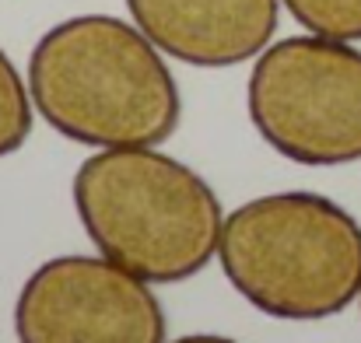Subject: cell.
<instances>
[{
	"instance_id": "obj_9",
	"label": "cell",
	"mask_w": 361,
	"mask_h": 343,
	"mask_svg": "<svg viewBox=\"0 0 361 343\" xmlns=\"http://www.w3.org/2000/svg\"><path fill=\"white\" fill-rule=\"evenodd\" d=\"M172 343H239V340H232V337H218V333H190V337H179V340H172Z\"/></svg>"
},
{
	"instance_id": "obj_4",
	"label": "cell",
	"mask_w": 361,
	"mask_h": 343,
	"mask_svg": "<svg viewBox=\"0 0 361 343\" xmlns=\"http://www.w3.org/2000/svg\"><path fill=\"white\" fill-rule=\"evenodd\" d=\"M245 109L263 144L295 165L361 161V49L312 32L270 42L252 60Z\"/></svg>"
},
{
	"instance_id": "obj_2",
	"label": "cell",
	"mask_w": 361,
	"mask_h": 343,
	"mask_svg": "<svg viewBox=\"0 0 361 343\" xmlns=\"http://www.w3.org/2000/svg\"><path fill=\"white\" fill-rule=\"evenodd\" d=\"M74 211L99 256L147 284H179L218 259L225 211L211 182L158 147H106L78 165Z\"/></svg>"
},
{
	"instance_id": "obj_7",
	"label": "cell",
	"mask_w": 361,
	"mask_h": 343,
	"mask_svg": "<svg viewBox=\"0 0 361 343\" xmlns=\"http://www.w3.org/2000/svg\"><path fill=\"white\" fill-rule=\"evenodd\" d=\"M32 119L35 106L28 81L18 74L14 60L0 49V158L25 147V140L32 137Z\"/></svg>"
},
{
	"instance_id": "obj_10",
	"label": "cell",
	"mask_w": 361,
	"mask_h": 343,
	"mask_svg": "<svg viewBox=\"0 0 361 343\" xmlns=\"http://www.w3.org/2000/svg\"><path fill=\"white\" fill-rule=\"evenodd\" d=\"M358 305H361V294H358Z\"/></svg>"
},
{
	"instance_id": "obj_1",
	"label": "cell",
	"mask_w": 361,
	"mask_h": 343,
	"mask_svg": "<svg viewBox=\"0 0 361 343\" xmlns=\"http://www.w3.org/2000/svg\"><path fill=\"white\" fill-rule=\"evenodd\" d=\"M32 106L60 137L106 147H158L183 119V95L165 53L113 14L53 25L28 56Z\"/></svg>"
},
{
	"instance_id": "obj_3",
	"label": "cell",
	"mask_w": 361,
	"mask_h": 343,
	"mask_svg": "<svg viewBox=\"0 0 361 343\" xmlns=\"http://www.w3.org/2000/svg\"><path fill=\"white\" fill-rule=\"evenodd\" d=\"M218 263L256 312L288 323L330 319L361 294V225L323 193L252 197L225 214Z\"/></svg>"
},
{
	"instance_id": "obj_8",
	"label": "cell",
	"mask_w": 361,
	"mask_h": 343,
	"mask_svg": "<svg viewBox=\"0 0 361 343\" xmlns=\"http://www.w3.org/2000/svg\"><path fill=\"white\" fill-rule=\"evenodd\" d=\"M281 4L312 35L361 42V0H281Z\"/></svg>"
},
{
	"instance_id": "obj_5",
	"label": "cell",
	"mask_w": 361,
	"mask_h": 343,
	"mask_svg": "<svg viewBox=\"0 0 361 343\" xmlns=\"http://www.w3.org/2000/svg\"><path fill=\"white\" fill-rule=\"evenodd\" d=\"M18 343H165L151 284L106 256H56L35 266L14 301Z\"/></svg>"
},
{
	"instance_id": "obj_6",
	"label": "cell",
	"mask_w": 361,
	"mask_h": 343,
	"mask_svg": "<svg viewBox=\"0 0 361 343\" xmlns=\"http://www.w3.org/2000/svg\"><path fill=\"white\" fill-rule=\"evenodd\" d=\"M126 11L165 56L207 70L256 60L281 21V0H126Z\"/></svg>"
}]
</instances>
